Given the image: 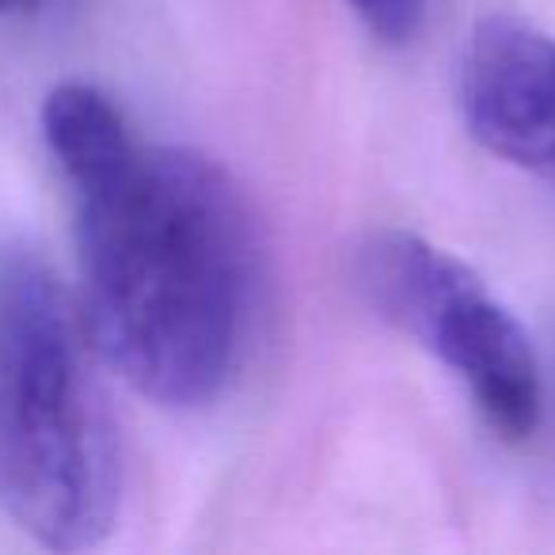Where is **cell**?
<instances>
[{
	"label": "cell",
	"mask_w": 555,
	"mask_h": 555,
	"mask_svg": "<svg viewBox=\"0 0 555 555\" xmlns=\"http://www.w3.org/2000/svg\"><path fill=\"white\" fill-rule=\"evenodd\" d=\"M42 138L77 214L88 347L160 408H206L236 373L259 305L247 198L209 156L141 141L85 80L47 95Z\"/></svg>",
	"instance_id": "1"
},
{
	"label": "cell",
	"mask_w": 555,
	"mask_h": 555,
	"mask_svg": "<svg viewBox=\"0 0 555 555\" xmlns=\"http://www.w3.org/2000/svg\"><path fill=\"white\" fill-rule=\"evenodd\" d=\"M122 468L107 400L88 370V335L35 255L0 270V499L54 552L111 532Z\"/></svg>",
	"instance_id": "2"
},
{
	"label": "cell",
	"mask_w": 555,
	"mask_h": 555,
	"mask_svg": "<svg viewBox=\"0 0 555 555\" xmlns=\"http://www.w3.org/2000/svg\"><path fill=\"white\" fill-rule=\"evenodd\" d=\"M347 9L373 39L388 42V47H403L423 27L426 0H347Z\"/></svg>",
	"instance_id": "5"
},
{
	"label": "cell",
	"mask_w": 555,
	"mask_h": 555,
	"mask_svg": "<svg viewBox=\"0 0 555 555\" xmlns=\"http://www.w3.org/2000/svg\"><path fill=\"white\" fill-rule=\"evenodd\" d=\"M468 133L499 160L555 186V39L517 16L476 24L461 65Z\"/></svg>",
	"instance_id": "4"
},
{
	"label": "cell",
	"mask_w": 555,
	"mask_h": 555,
	"mask_svg": "<svg viewBox=\"0 0 555 555\" xmlns=\"http://www.w3.org/2000/svg\"><path fill=\"white\" fill-rule=\"evenodd\" d=\"M370 309L456 373L502 441H529L544 418V370L525 324L456 255L415 232H377L358 251Z\"/></svg>",
	"instance_id": "3"
},
{
	"label": "cell",
	"mask_w": 555,
	"mask_h": 555,
	"mask_svg": "<svg viewBox=\"0 0 555 555\" xmlns=\"http://www.w3.org/2000/svg\"><path fill=\"white\" fill-rule=\"evenodd\" d=\"M39 0H0V16H9V12H24V9H35Z\"/></svg>",
	"instance_id": "6"
}]
</instances>
